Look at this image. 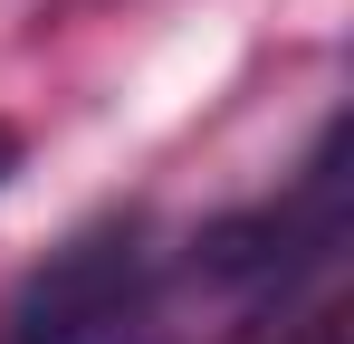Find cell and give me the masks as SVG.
Here are the masks:
<instances>
[{
    "mask_svg": "<svg viewBox=\"0 0 354 344\" xmlns=\"http://www.w3.org/2000/svg\"><path fill=\"white\" fill-rule=\"evenodd\" d=\"M134 278H144L134 229H86L0 306V344H106V325H124L134 306Z\"/></svg>",
    "mask_w": 354,
    "mask_h": 344,
    "instance_id": "obj_1",
    "label": "cell"
},
{
    "mask_svg": "<svg viewBox=\"0 0 354 344\" xmlns=\"http://www.w3.org/2000/svg\"><path fill=\"white\" fill-rule=\"evenodd\" d=\"M297 344H345V316H316V325H306Z\"/></svg>",
    "mask_w": 354,
    "mask_h": 344,
    "instance_id": "obj_2",
    "label": "cell"
},
{
    "mask_svg": "<svg viewBox=\"0 0 354 344\" xmlns=\"http://www.w3.org/2000/svg\"><path fill=\"white\" fill-rule=\"evenodd\" d=\"M10 172H19V134L0 124V182H10Z\"/></svg>",
    "mask_w": 354,
    "mask_h": 344,
    "instance_id": "obj_3",
    "label": "cell"
}]
</instances>
